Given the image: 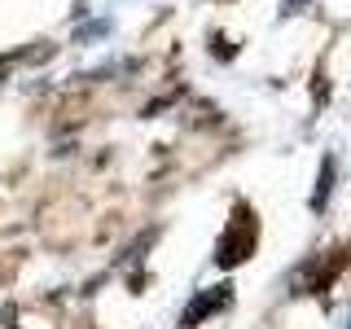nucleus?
Masks as SVG:
<instances>
[{
  "instance_id": "2",
  "label": "nucleus",
  "mask_w": 351,
  "mask_h": 329,
  "mask_svg": "<svg viewBox=\"0 0 351 329\" xmlns=\"http://www.w3.org/2000/svg\"><path fill=\"white\" fill-rule=\"evenodd\" d=\"M228 303V285H215V294H202V299H193V307L184 312V325H197L206 312H215V307Z\"/></svg>"
},
{
  "instance_id": "1",
  "label": "nucleus",
  "mask_w": 351,
  "mask_h": 329,
  "mask_svg": "<svg viewBox=\"0 0 351 329\" xmlns=\"http://www.w3.org/2000/svg\"><path fill=\"white\" fill-rule=\"evenodd\" d=\"M246 250H250V233H241V211H237V224L224 233V241H219V255H215V259L224 263V268H233V263L246 259Z\"/></svg>"
},
{
  "instance_id": "3",
  "label": "nucleus",
  "mask_w": 351,
  "mask_h": 329,
  "mask_svg": "<svg viewBox=\"0 0 351 329\" xmlns=\"http://www.w3.org/2000/svg\"><path fill=\"white\" fill-rule=\"evenodd\" d=\"M329 189H334V158H325V162H321V184H316V193H312V206H316V211H325Z\"/></svg>"
}]
</instances>
